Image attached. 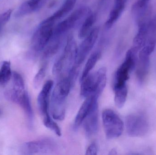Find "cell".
I'll list each match as a JSON object with an SVG mask.
<instances>
[{
    "label": "cell",
    "mask_w": 156,
    "mask_h": 155,
    "mask_svg": "<svg viewBox=\"0 0 156 155\" xmlns=\"http://www.w3.org/2000/svg\"><path fill=\"white\" fill-rule=\"evenodd\" d=\"M72 83L68 77H65L58 83L53 90L51 98V113L55 120L65 119L67 99L71 89Z\"/></svg>",
    "instance_id": "cell-1"
},
{
    "label": "cell",
    "mask_w": 156,
    "mask_h": 155,
    "mask_svg": "<svg viewBox=\"0 0 156 155\" xmlns=\"http://www.w3.org/2000/svg\"><path fill=\"white\" fill-rule=\"evenodd\" d=\"M77 48L76 41L73 35H70L63 53L54 64L52 69L54 75L61 77L69 75L75 64Z\"/></svg>",
    "instance_id": "cell-2"
},
{
    "label": "cell",
    "mask_w": 156,
    "mask_h": 155,
    "mask_svg": "<svg viewBox=\"0 0 156 155\" xmlns=\"http://www.w3.org/2000/svg\"><path fill=\"white\" fill-rule=\"evenodd\" d=\"M106 68L101 67L80 81L81 96L84 98L94 96L99 98L106 85Z\"/></svg>",
    "instance_id": "cell-3"
},
{
    "label": "cell",
    "mask_w": 156,
    "mask_h": 155,
    "mask_svg": "<svg viewBox=\"0 0 156 155\" xmlns=\"http://www.w3.org/2000/svg\"><path fill=\"white\" fill-rule=\"evenodd\" d=\"M55 23L47 18L38 25L31 40V49L33 55L43 51L49 43L54 35Z\"/></svg>",
    "instance_id": "cell-4"
},
{
    "label": "cell",
    "mask_w": 156,
    "mask_h": 155,
    "mask_svg": "<svg viewBox=\"0 0 156 155\" xmlns=\"http://www.w3.org/2000/svg\"><path fill=\"white\" fill-rule=\"evenodd\" d=\"M102 119L107 139H115L121 136L124 130L123 122L114 111L105 109L102 114Z\"/></svg>",
    "instance_id": "cell-5"
},
{
    "label": "cell",
    "mask_w": 156,
    "mask_h": 155,
    "mask_svg": "<svg viewBox=\"0 0 156 155\" xmlns=\"http://www.w3.org/2000/svg\"><path fill=\"white\" fill-rule=\"evenodd\" d=\"M136 53L137 52L132 48L127 51L124 62L115 72L114 87L126 84V81L129 78L130 72L133 71L136 66Z\"/></svg>",
    "instance_id": "cell-6"
},
{
    "label": "cell",
    "mask_w": 156,
    "mask_h": 155,
    "mask_svg": "<svg viewBox=\"0 0 156 155\" xmlns=\"http://www.w3.org/2000/svg\"><path fill=\"white\" fill-rule=\"evenodd\" d=\"M91 13L89 7H82L77 9L55 27L54 35H64L67 32L77 26Z\"/></svg>",
    "instance_id": "cell-7"
},
{
    "label": "cell",
    "mask_w": 156,
    "mask_h": 155,
    "mask_svg": "<svg viewBox=\"0 0 156 155\" xmlns=\"http://www.w3.org/2000/svg\"><path fill=\"white\" fill-rule=\"evenodd\" d=\"M57 147V144L54 140L44 138L23 144L21 152L23 155L49 153L55 151Z\"/></svg>",
    "instance_id": "cell-8"
},
{
    "label": "cell",
    "mask_w": 156,
    "mask_h": 155,
    "mask_svg": "<svg viewBox=\"0 0 156 155\" xmlns=\"http://www.w3.org/2000/svg\"><path fill=\"white\" fill-rule=\"evenodd\" d=\"M125 125L127 133L132 137L144 136L149 129L147 119L144 116L138 114L127 116L126 118Z\"/></svg>",
    "instance_id": "cell-9"
},
{
    "label": "cell",
    "mask_w": 156,
    "mask_h": 155,
    "mask_svg": "<svg viewBox=\"0 0 156 155\" xmlns=\"http://www.w3.org/2000/svg\"><path fill=\"white\" fill-rule=\"evenodd\" d=\"M99 32V27H95L84 38V40L77 48L76 60L73 66L79 68L80 65L84 62L96 42Z\"/></svg>",
    "instance_id": "cell-10"
},
{
    "label": "cell",
    "mask_w": 156,
    "mask_h": 155,
    "mask_svg": "<svg viewBox=\"0 0 156 155\" xmlns=\"http://www.w3.org/2000/svg\"><path fill=\"white\" fill-rule=\"evenodd\" d=\"M54 83L52 80H48L45 83L37 97L38 108L43 119L49 117V98L52 92Z\"/></svg>",
    "instance_id": "cell-11"
},
{
    "label": "cell",
    "mask_w": 156,
    "mask_h": 155,
    "mask_svg": "<svg viewBox=\"0 0 156 155\" xmlns=\"http://www.w3.org/2000/svg\"><path fill=\"white\" fill-rule=\"evenodd\" d=\"M99 112L98 103L93 107L84 119L83 128L86 135L91 136L97 133L99 130Z\"/></svg>",
    "instance_id": "cell-12"
},
{
    "label": "cell",
    "mask_w": 156,
    "mask_h": 155,
    "mask_svg": "<svg viewBox=\"0 0 156 155\" xmlns=\"http://www.w3.org/2000/svg\"><path fill=\"white\" fill-rule=\"evenodd\" d=\"M98 98L94 96H90L86 97L81 106L80 107L77 114L75 118L74 128L77 129L83 123L84 119L90 112L93 106L97 103Z\"/></svg>",
    "instance_id": "cell-13"
},
{
    "label": "cell",
    "mask_w": 156,
    "mask_h": 155,
    "mask_svg": "<svg viewBox=\"0 0 156 155\" xmlns=\"http://www.w3.org/2000/svg\"><path fill=\"white\" fill-rule=\"evenodd\" d=\"M45 0H28L22 4L15 14L16 17L27 15L39 10L44 5Z\"/></svg>",
    "instance_id": "cell-14"
},
{
    "label": "cell",
    "mask_w": 156,
    "mask_h": 155,
    "mask_svg": "<svg viewBox=\"0 0 156 155\" xmlns=\"http://www.w3.org/2000/svg\"><path fill=\"white\" fill-rule=\"evenodd\" d=\"M62 37L63 35H53L49 43L43 50V60L49 59L58 52L62 45Z\"/></svg>",
    "instance_id": "cell-15"
},
{
    "label": "cell",
    "mask_w": 156,
    "mask_h": 155,
    "mask_svg": "<svg viewBox=\"0 0 156 155\" xmlns=\"http://www.w3.org/2000/svg\"><path fill=\"white\" fill-rule=\"evenodd\" d=\"M126 2L125 0H115L114 5L110 12L109 17L105 23L107 29H110L119 19L124 10Z\"/></svg>",
    "instance_id": "cell-16"
},
{
    "label": "cell",
    "mask_w": 156,
    "mask_h": 155,
    "mask_svg": "<svg viewBox=\"0 0 156 155\" xmlns=\"http://www.w3.org/2000/svg\"><path fill=\"white\" fill-rule=\"evenodd\" d=\"M138 32L133 41V49L136 52L141 50L146 44L147 35V24L146 23L139 25Z\"/></svg>",
    "instance_id": "cell-17"
},
{
    "label": "cell",
    "mask_w": 156,
    "mask_h": 155,
    "mask_svg": "<svg viewBox=\"0 0 156 155\" xmlns=\"http://www.w3.org/2000/svg\"><path fill=\"white\" fill-rule=\"evenodd\" d=\"M76 1L77 0H66L61 7L54 14L48 18L55 23L56 22L66 16L73 10L76 5Z\"/></svg>",
    "instance_id": "cell-18"
},
{
    "label": "cell",
    "mask_w": 156,
    "mask_h": 155,
    "mask_svg": "<svg viewBox=\"0 0 156 155\" xmlns=\"http://www.w3.org/2000/svg\"><path fill=\"white\" fill-rule=\"evenodd\" d=\"M12 85L11 88L8 89V90L16 96L23 94L26 90L24 82L22 76L16 72H14L12 75Z\"/></svg>",
    "instance_id": "cell-19"
},
{
    "label": "cell",
    "mask_w": 156,
    "mask_h": 155,
    "mask_svg": "<svg viewBox=\"0 0 156 155\" xmlns=\"http://www.w3.org/2000/svg\"><path fill=\"white\" fill-rule=\"evenodd\" d=\"M96 20V14L91 12L83 20L78 34L80 39H84L90 32Z\"/></svg>",
    "instance_id": "cell-20"
},
{
    "label": "cell",
    "mask_w": 156,
    "mask_h": 155,
    "mask_svg": "<svg viewBox=\"0 0 156 155\" xmlns=\"http://www.w3.org/2000/svg\"><path fill=\"white\" fill-rule=\"evenodd\" d=\"M24 111L28 120L29 126L32 127L34 123V115L28 93L26 92L19 103Z\"/></svg>",
    "instance_id": "cell-21"
},
{
    "label": "cell",
    "mask_w": 156,
    "mask_h": 155,
    "mask_svg": "<svg viewBox=\"0 0 156 155\" xmlns=\"http://www.w3.org/2000/svg\"><path fill=\"white\" fill-rule=\"evenodd\" d=\"M115 92L114 101L115 105L119 108L124 106L127 98L128 90L126 85L114 87Z\"/></svg>",
    "instance_id": "cell-22"
},
{
    "label": "cell",
    "mask_w": 156,
    "mask_h": 155,
    "mask_svg": "<svg viewBox=\"0 0 156 155\" xmlns=\"http://www.w3.org/2000/svg\"><path fill=\"white\" fill-rule=\"evenodd\" d=\"M155 42L151 40L146 44L141 49L139 54V62L143 63L149 64V56L154 50Z\"/></svg>",
    "instance_id": "cell-23"
},
{
    "label": "cell",
    "mask_w": 156,
    "mask_h": 155,
    "mask_svg": "<svg viewBox=\"0 0 156 155\" xmlns=\"http://www.w3.org/2000/svg\"><path fill=\"white\" fill-rule=\"evenodd\" d=\"M11 63L8 61L3 62L0 68V87L6 85L12 77Z\"/></svg>",
    "instance_id": "cell-24"
},
{
    "label": "cell",
    "mask_w": 156,
    "mask_h": 155,
    "mask_svg": "<svg viewBox=\"0 0 156 155\" xmlns=\"http://www.w3.org/2000/svg\"><path fill=\"white\" fill-rule=\"evenodd\" d=\"M101 53L99 52H94L91 55L88 61L86 62L85 66L83 68L82 74L81 76L80 81L85 78L89 74H90V71L94 67L97 62L101 58Z\"/></svg>",
    "instance_id": "cell-25"
},
{
    "label": "cell",
    "mask_w": 156,
    "mask_h": 155,
    "mask_svg": "<svg viewBox=\"0 0 156 155\" xmlns=\"http://www.w3.org/2000/svg\"><path fill=\"white\" fill-rule=\"evenodd\" d=\"M44 125L48 129L53 131L57 135L60 136L62 134L61 129L57 124L54 122L51 117H48L43 119Z\"/></svg>",
    "instance_id": "cell-26"
},
{
    "label": "cell",
    "mask_w": 156,
    "mask_h": 155,
    "mask_svg": "<svg viewBox=\"0 0 156 155\" xmlns=\"http://www.w3.org/2000/svg\"><path fill=\"white\" fill-rule=\"evenodd\" d=\"M45 67H43L40 68L34 78V86L35 88L37 89L40 86L45 76Z\"/></svg>",
    "instance_id": "cell-27"
},
{
    "label": "cell",
    "mask_w": 156,
    "mask_h": 155,
    "mask_svg": "<svg viewBox=\"0 0 156 155\" xmlns=\"http://www.w3.org/2000/svg\"><path fill=\"white\" fill-rule=\"evenodd\" d=\"M12 13V10L10 9L0 14V35L2 32L4 27L10 20Z\"/></svg>",
    "instance_id": "cell-28"
},
{
    "label": "cell",
    "mask_w": 156,
    "mask_h": 155,
    "mask_svg": "<svg viewBox=\"0 0 156 155\" xmlns=\"http://www.w3.org/2000/svg\"><path fill=\"white\" fill-rule=\"evenodd\" d=\"M98 149L97 146L94 143H92L87 148L85 154L88 155H96Z\"/></svg>",
    "instance_id": "cell-29"
},
{
    "label": "cell",
    "mask_w": 156,
    "mask_h": 155,
    "mask_svg": "<svg viewBox=\"0 0 156 155\" xmlns=\"http://www.w3.org/2000/svg\"><path fill=\"white\" fill-rule=\"evenodd\" d=\"M150 0H137L135 5V7L138 9H143L145 8Z\"/></svg>",
    "instance_id": "cell-30"
},
{
    "label": "cell",
    "mask_w": 156,
    "mask_h": 155,
    "mask_svg": "<svg viewBox=\"0 0 156 155\" xmlns=\"http://www.w3.org/2000/svg\"><path fill=\"white\" fill-rule=\"evenodd\" d=\"M110 155H116L117 154V151L115 149H112L111 152H110Z\"/></svg>",
    "instance_id": "cell-31"
},
{
    "label": "cell",
    "mask_w": 156,
    "mask_h": 155,
    "mask_svg": "<svg viewBox=\"0 0 156 155\" xmlns=\"http://www.w3.org/2000/svg\"><path fill=\"white\" fill-rule=\"evenodd\" d=\"M125 1H126V2H127V1H128V0H125Z\"/></svg>",
    "instance_id": "cell-32"
}]
</instances>
